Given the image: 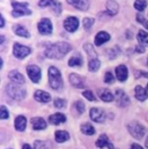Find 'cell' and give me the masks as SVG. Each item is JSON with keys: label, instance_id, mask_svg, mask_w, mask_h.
I'll return each mask as SVG.
<instances>
[{"label": "cell", "instance_id": "32", "mask_svg": "<svg viewBox=\"0 0 148 149\" xmlns=\"http://www.w3.org/2000/svg\"><path fill=\"white\" fill-rule=\"evenodd\" d=\"M83 47H84L86 52L88 53V56L90 57V59H97V54H96V52L94 51L93 45H90V44H84Z\"/></svg>", "mask_w": 148, "mask_h": 149}, {"label": "cell", "instance_id": "43", "mask_svg": "<svg viewBox=\"0 0 148 149\" xmlns=\"http://www.w3.org/2000/svg\"><path fill=\"white\" fill-rule=\"evenodd\" d=\"M53 7H54V10L57 12V14H60V10H61V7H60V2H57V1H54V3H53Z\"/></svg>", "mask_w": 148, "mask_h": 149}, {"label": "cell", "instance_id": "5", "mask_svg": "<svg viewBox=\"0 0 148 149\" xmlns=\"http://www.w3.org/2000/svg\"><path fill=\"white\" fill-rule=\"evenodd\" d=\"M127 130H128L130 134H131L134 139H139V140L142 139L144 135H145V133H146L145 127H144L140 123H138V121H131V123L127 125Z\"/></svg>", "mask_w": 148, "mask_h": 149}, {"label": "cell", "instance_id": "24", "mask_svg": "<svg viewBox=\"0 0 148 149\" xmlns=\"http://www.w3.org/2000/svg\"><path fill=\"white\" fill-rule=\"evenodd\" d=\"M14 33L16 34V35H19V36H22V37H26L28 38L30 36V34H29V31L24 28V27H22V26H20V24H16V26H14Z\"/></svg>", "mask_w": 148, "mask_h": 149}, {"label": "cell", "instance_id": "26", "mask_svg": "<svg viewBox=\"0 0 148 149\" xmlns=\"http://www.w3.org/2000/svg\"><path fill=\"white\" fill-rule=\"evenodd\" d=\"M107 9H108L110 15H116L119 10V6L116 1H108L107 2Z\"/></svg>", "mask_w": 148, "mask_h": 149}, {"label": "cell", "instance_id": "15", "mask_svg": "<svg viewBox=\"0 0 148 149\" xmlns=\"http://www.w3.org/2000/svg\"><path fill=\"white\" fill-rule=\"evenodd\" d=\"M34 96H35V100L40 102V103H47L51 100V95L46 91H43V90H36Z\"/></svg>", "mask_w": 148, "mask_h": 149}, {"label": "cell", "instance_id": "23", "mask_svg": "<svg viewBox=\"0 0 148 149\" xmlns=\"http://www.w3.org/2000/svg\"><path fill=\"white\" fill-rule=\"evenodd\" d=\"M147 96H148L147 90H145L141 86H137L135 87V97H137V100H139V101H146L147 100Z\"/></svg>", "mask_w": 148, "mask_h": 149}, {"label": "cell", "instance_id": "10", "mask_svg": "<svg viewBox=\"0 0 148 149\" xmlns=\"http://www.w3.org/2000/svg\"><path fill=\"white\" fill-rule=\"evenodd\" d=\"M90 118L95 123H103L105 119V113L103 110H101L98 108H93L90 110Z\"/></svg>", "mask_w": 148, "mask_h": 149}, {"label": "cell", "instance_id": "19", "mask_svg": "<svg viewBox=\"0 0 148 149\" xmlns=\"http://www.w3.org/2000/svg\"><path fill=\"white\" fill-rule=\"evenodd\" d=\"M27 126V119L24 116H19L15 119V128L19 132H23Z\"/></svg>", "mask_w": 148, "mask_h": 149}, {"label": "cell", "instance_id": "20", "mask_svg": "<svg viewBox=\"0 0 148 149\" xmlns=\"http://www.w3.org/2000/svg\"><path fill=\"white\" fill-rule=\"evenodd\" d=\"M9 79L14 82V83H16V84H23L24 83V77H23V75L21 74V73H19L17 71H12V72H9Z\"/></svg>", "mask_w": 148, "mask_h": 149}, {"label": "cell", "instance_id": "52", "mask_svg": "<svg viewBox=\"0 0 148 149\" xmlns=\"http://www.w3.org/2000/svg\"><path fill=\"white\" fill-rule=\"evenodd\" d=\"M113 149H117V148H116V147H114V148H113Z\"/></svg>", "mask_w": 148, "mask_h": 149}, {"label": "cell", "instance_id": "4", "mask_svg": "<svg viewBox=\"0 0 148 149\" xmlns=\"http://www.w3.org/2000/svg\"><path fill=\"white\" fill-rule=\"evenodd\" d=\"M12 6H13V16L14 17H20L23 15H30L31 10L28 8V3L27 2H16V1H12Z\"/></svg>", "mask_w": 148, "mask_h": 149}, {"label": "cell", "instance_id": "35", "mask_svg": "<svg viewBox=\"0 0 148 149\" xmlns=\"http://www.w3.org/2000/svg\"><path fill=\"white\" fill-rule=\"evenodd\" d=\"M137 20H138V21H139V22H140V23H141L146 29H148V21L144 17V16H142V14H141V13L137 14Z\"/></svg>", "mask_w": 148, "mask_h": 149}, {"label": "cell", "instance_id": "53", "mask_svg": "<svg viewBox=\"0 0 148 149\" xmlns=\"http://www.w3.org/2000/svg\"><path fill=\"white\" fill-rule=\"evenodd\" d=\"M147 65H148V60H147Z\"/></svg>", "mask_w": 148, "mask_h": 149}, {"label": "cell", "instance_id": "22", "mask_svg": "<svg viewBox=\"0 0 148 149\" xmlns=\"http://www.w3.org/2000/svg\"><path fill=\"white\" fill-rule=\"evenodd\" d=\"M54 138H56L57 142L63 143V142H65V141H67L70 139V134L66 131H57L56 134H54Z\"/></svg>", "mask_w": 148, "mask_h": 149}, {"label": "cell", "instance_id": "38", "mask_svg": "<svg viewBox=\"0 0 148 149\" xmlns=\"http://www.w3.org/2000/svg\"><path fill=\"white\" fill-rule=\"evenodd\" d=\"M82 95H83V97H86L88 101H96V97L94 96V94L91 93V91H89V90H86V91H83L82 93Z\"/></svg>", "mask_w": 148, "mask_h": 149}, {"label": "cell", "instance_id": "8", "mask_svg": "<svg viewBox=\"0 0 148 149\" xmlns=\"http://www.w3.org/2000/svg\"><path fill=\"white\" fill-rule=\"evenodd\" d=\"M38 30L42 35H50L52 33V23L49 19H43L38 23Z\"/></svg>", "mask_w": 148, "mask_h": 149}, {"label": "cell", "instance_id": "42", "mask_svg": "<svg viewBox=\"0 0 148 149\" xmlns=\"http://www.w3.org/2000/svg\"><path fill=\"white\" fill-rule=\"evenodd\" d=\"M119 52V50H118V47H113V49H111V50H109L108 51V53H109V56H110V58H114L116 57V54Z\"/></svg>", "mask_w": 148, "mask_h": 149}, {"label": "cell", "instance_id": "46", "mask_svg": "<svg viewBox=\"0 0 148 149\" xmlns=\"http://www.w3.org/2000/svg\"><path fill=\"white\" fill-rule=\"evenodd\" d=\"M3 26H5V20H3V16L1 15V16H0V27L2 28Z\"/></svg>", "mask_w": 148, "mask_h": 149}, {"label": "cell", "instance_id": "27", "mask_svg": "<svg viewBox=\"0 0 148 149\" xmlns=\"http://www.w3.org/2000/svg\"><path fill=\"white\" fill-rule=\"evenodd\" d=\"M100 97H101V100L104 101V102H111V101H113V95L111 94V91L108 90V89H102V90H100Z\"/></svg>", "mask_w": 148, "mask_h": 149}, {"label": "cell", "instance_id": "21", "mask_svg": "<svg viewBox=\"0 0 148 149\" xmlns=\"http://www.w3.org/2000/svg\"><path fill=\"white\" fill-rule=\"evenodd\" d=\"M109 39H110V35H109L108 33L101 31V33H98V34L96 35V37H95V44H96V45H102V44L107 43Z\"/></svg>", "mask_w": 148, "mask_h": 149}, {"label": "cell", "instance_id": "16", "mask_svg": "<svg viewBox=\"0 0 148 149\" xmlns=\"http://www.w3.org/2000/svg\"><path fill=\"white\" fill-rule=\"evenodd\" d=\"M31 125H33V128L36 130V131H40V130L46 128V121L40 117L33 118L31 119Z\"/></svg>", "mask_w": 148, "mask_h": 149}, {"label": "cell", "instance_id": "50", "mask_svg": "<svg viewBox=\"0 0 148 149\" xmlns=\"http://www.w3.org/2000/svg\"><path fill=\"white\" fill-rule=\"evenodd\" d=\"M146 147L148 148V138H147V140H146Z\"/></svg>", "mask_w": 148, "mask_h": 149}, {"label": "cell", "instance_id": "41", "mask_svg": "<svg viewBox=\"0 0 148 149\" xmlns=\"http://www.w3.org/2000/svg\"><path fill=\"white\" fill-rule=\"evenodd\" d=\"M52 3H54V0H40V1L38 2V5H39L40 7H46V6H50V5H52Z\"/></svg>", "mask_w": 148, "mask_h": 149}, {"label": "cell", "instance_id": "11", "mask_svg": "<svg viewBox=\"0 0 148 149\" xmlns=\"http://www.w3.org/2000/svg\"><path fill=\"white\" fill-rule=\"evenodd\" d=\"M64 27H65V29L67 31L73 33V31H75L77 29V27H79V20L76 17H74V16H70V17H67L65 20Z\"/></svg>", "mask_w": 148, "mask_h": 149}, {"label": "cell", "instance_id": "37", "mask_svg": "<svg viewBox=\"0 0 148 149\" xmlns=\"http://www.w3.org/2000/svg\"><path fill=\"white\" fill-rule=\"evenodd\" d=\"M8 117H9V112L7 111L5 105H1V108H0V118L1 119H7Z\"/></svg>", "mask_w": 148, "mask_h": 149}, {"label": "cell", "instance_id": "3", "mask_svg": "<svg viewBox=\"0 0 148 149\" xmlns=\"http://www.w3.org/2000/svg\"><path fill=\"white\" fill-rule=\"evenodd\" d=\"M6 91H7V94H8L12 98H14V100H16V101L23 100V98L26 97V95H27L26 90H24L23 88H21L19 84H8V86L6 87Z\"/></svg>", "mask_w": 148, "mask_h": 149}, {"label": "cell", "instance_id": "31", "mask_svg": "<svg viewBox=\"0 0 148 149\" xmlns=\"http://www.w3.org/2000/svg\"><path fill=\"white\" fill-rule=\"evenodd\" d=\"M138 40L140 44L147 45L148 44V33H146L145 30H139L138 33Z\"/></svg>", "mask_w": 148, "mask_h": 149}, {"label": "cell", "instance_id": "36", "mask_svg": "<svg viewBox=\"0 0 148 149\" xmlns=\"http://www.w3.org/2000/svg\"><path fill=\"white\" fill-rule=\"evenodd\" d=\"M54 107L58 108V109H63L66 107V101L65 100H61V98H57L54 101Z\"/></svg>", "mask_w": 148, "mask_h": 149}, {"label": "cell", "instance_id": "1", "mask_svg": "<svg viewBox=\"0 0 148 149\" xmlns=\"http://www.w3.org/2000/svg\"><path fill=\"white\" fill-rule=\"evenodd\" d=\"M71 45L65 42H59L56 44H52L46 47L45 50V56L51 59H61L66 53L71 51Z\"/></svg>", "mask_w": 148, "mask_h": 149}, {"label": "cell", "instance_id": "33", "mask_svg": "<svg viewBox=\"0 0 148 149\" xmlns=\"http://www.w3.org/2000/svg\"><path fill=\"white\" fill-rule=\"evenodd\" d=\"M146 6H147V1H146V0H137V1L134 2V7H135V9H138L139 12L144 10V9L146 8Z\"/></svg>", "mask_w": 148, "mask_h": 149}, {"label": "cell", "instance_id": "17", "mask_svg": "<svg viewBox=\"0 0 148 149\" xmlns=\"http://www.w3.org/2000/svg\"><path fill=\"white\" fill-rule=\"evenodd\" d=\"M70 82L72 86L76 87V88H83L84 87V80L77 74L70 75Z\"/></svg>", "mask_w": 148, "mask_h": 149}, {"label": "cell", "instance_id": "34", "mask_svg": "<svg viewBox=\"0 0 148 149\" xmlns=\"http://www.w3.org/2000/svg\"><path fill=\"white\" fill-rule=\"evenodd\" d=\"M94 24V19H90V17H86L84 20H83V28L86 29V30H89L90 29V27Z\"/></svg>", "mask_w": 148, "mask_h": 149}, {"label": "cell", "instance_id": "29", "mask_svg": "<svg viewBox=\"0 0 148 149\" xmlns=\"http://www.w3.org/2000/svg\"><path fill=\"white\" fill-rule=\"evenodd\" d=\"M83 64L82 61V58L80 56H75V57H72L70 60H68V65L71 67H77V66H81Z\"/></svg>", "mask_w": 148, "mask_h": 149}, {"label": "cell", "instance_id": "6", "mask_svg": "<svg viewBox=\"0 0 148 149\" xmlns=\"http://www.w3.org/2000/svg\"><path fill=\"white\" fill-rule=\"evenodd\" d=\"M31 52V50L22 44H19V43H15L14 44V49H13V53L16 58L19 59H23L24 57H27L29 53Z\"/></svg>", "mask_w": 148, "mask_h": 149}, {"label": "cell", "instance_id": "14", "mask_svg": "<svg viewBox=\"0 0 148 149\" xmlns=\"http://www.w3.org/2000/svg\"><path fill=\"white\" fill-rule=\"evenodd\" d=\"M66 121V116L63 113H54L49 117V123L52 125H59Z\"/></svg>", "mask_w": 148, "mask_h": 149}, {"label": "cell", "instance_id": "28", "mask_svg": "<svg viewBox=\"0 0 148 149\" xmlns=\"http://www.w3.org/2000/svg\"><path fill=\"white\" fill-rule=\"evenodd\" d=\"M35 149H51L52 148V143L50 141H40V140H36L34 142Z\"/></svg>", "mask_w": 148, "mask_h": 149}, {"label": "cell", "instance_id": "2", "mask_svg": "<svg viewBox=\"0 0 148 149\" xmlns=\"http://www.w3.org/2000/svg\"><path fill=\"white\" fill-rule=\"evenodd\" d=\"M49 83H50V87L54 90H60L63 88L61 74L59 70L56 68L54 66H51L49 68Z\"/></svg>", "mask_w": 148, "mask_h": 149}, {"label": "cell", "instance_id": "45", "mask_svg": "<svg viewBox=\"0 0 148 149\" xmlns=\"http://www.w3.org/2000/svg\"><path fill=\"white\" fill-rule=\"evenodd\" d=\"M131 149H144L140 145H137V143H133L132 145V147H131Z\"/></svg>", "mask_w": 148, "mask_h": 149}, {"label": "cell", "instance_id": "47", "mask_svg": "<svg viewBox=\"0 0 148 149\" xmlns=\"http://www.w3.org/2000/svg\"><path fill=\"white\" fill-rule=\"evenodd\" d=\"M135 75H144L145 77H148V73H145V72H135Z\"/></svg>", "mask_w": 148, "mask_h": 149}, {"label": "cell", "instance_id": "39", "mask_svg": "<svg viewBox=\"0 0 148 149\" xmlns=\"http://www.w3.org/2000/svg\"><path fill=\"white\" fill-rule=\"evenodd\" d=\"M104 81H105V83H113L114 77H113V75H112V73H111V72H107V73H105Z\"/></svg>", "mask_w": 148, "mask_h": 149}, {"label": "cell", "instance_id": "40", "mask_svg": "<svg viewBox=\"0 0 148 149\" xmlns=\"http://www.w3.org/2000/svg\"><path fill=\"white\" fill-rule=\"evenodd\" d=\"M75 108H76V110H77L79 113H83L84 112V104L81 101H77L75 103Z\"/></svg>", "mask_w": 148, "mask_h": 149}, {"label": "cell", "instance_id": "44", "mask_svg": "<svg viewBox=\"0 0 148 149\" xmlns=\"http://www.w3.org/2000/svg\"><path fill=\"white\" fill-rule=\"evenodd\" d=\"M137 52L144 53V52H145V47H144V46H141V45H138V46H137Z\"/></svg>", "mask_w": 148, "mask_h": 149}, {"label": "cell", "instance_id": "49", "mask_svg": "<svg viewBox=\"0 0 148 149\" xmlns=\"http://www.w3.org/2000/svg\"><path fill=\"white\" fill-rule=\"evenodd\" d=\"M3 40H5V37L1 36V37H0V43H3Z\"/></svg>", "mask_w": 148, "mask_h": 149}, {"label": "cell", "instance_id": "18", "mask_svg": "<svg viewBox=\"0 0 148 149\" xmlns=\"http://www.w3.org/2000/svg\"><path fill=\"white\" fill-rule=\"evenodd\" d=\"M127 68L125 65H119L117 68H116V75H117V79L119 81H125L127 79Z\"/></svg>", "mask_w": 148, "mask_h": 149}, {"label": "cell", "instance_id": "13", "mask_svg": "<svg viewBox=\"0 0 148 149\" xmlns=\"http://www.w3.org/2000/svg\"><path fill=\"white\" fill-rule=\"evenodd\" d=\"M67 2L80 10H87L89 8V0H67Z\"/></svg>", "mask_w": 148, "mask_h": 149}, {"label": "cell", "instance_id": "25", "mask_svg": "<svg viewBox=\"0 0 148 149\" xmlns=\"http://www.w3.org/2000/svg\"><path fill=\"white\" fill-rule=\"evenodd\" d=\"M81 132L83 134H86V135H93V134H95V128L93 127L91 124L86 123V124L81 125Z\"/></svg>", "mask_w": 148, "mask_h": 149}, {"label": "cell", "instance_id": "7", "mask_svg": "<svg viewBox=\"0 0 148 149\" xmlns=\"http://www.w3.org/2000/svg\"><path fill=\"white\" fill-rule=\"evenodd\" d=\"M27 73H28V76L30 77V80L33 82H39L40 80V76H42V73H40V68L36 66V65H30L27 67Z\"/></svg>", "mask_w": 148, "mask_h": 149}, {"label": "cell", "instance_id": "30", "mask_svg": "<svg viewBox=\"0 0 148 149\" xmlns=\"http://www.w3.org/2000/svg\"><path fill=\"white\" fill-rule=\"evenodd\" d=\"M101 66V61L98 59H90L89 64H88V67H89V71L90 72H96Z\"/></svg>", "mask_w": 148, "mask_h": 149}, {"label": "cell", "instance_id": "51", "mask_svg": "<svg viewBox=\"0 0 148 149\" xmlns=\"http://www.w3.org/2000/svg\"><path fill=\"white\" fill-rule=\"evenodd\" d=\"M146 90H147V91H148V84H147V89H146Z\"/></svg>", "mask_w": 148, "mask_h": 149}, {"label": "cell", "instance_id": "48", "mask_svg": "<svg viewBox=\"0 0 148 149\" xmlns=\"http://www.w3.org/2000/svg\"><path fill=\"white\" fill-rule=\"evenodd\" d=\"M22 149H33L29 145H23V147H22Z\"/></svg>", "mask_w": 148, "mask_h": 149}, {"label": "cell", "instance_id": "9", "mask_svg": "<svg viewBox=\"0 0 148 149\" xmlns=\"http://www.w3.org/2000/svg\"><path fill=\"white\" fill-rule=\"evenodd\" d=\"M116 100H117V104L119 107H126L130 104V98L128 96L120 89L116 90Z\"/></svg>", "mask_w": 148, "mask_h": 149}, {"label": "cell", "instance_id": "12", "mask_svg": "<svg viewBox=\"0 0 148 149\" xmlns=\"http://www.w3.org/2000/svg\"><path fill=\"white\" fill-rule=\"evenodd\" d=\"M96 147L97 148H107L108 149H113L114 148V146L111 143L110 141H109V138H108V135L107 134H102L100 138H98V140L96 141Z\"/></svg>", "mask_w": 148, "mask_h": 149}]
</instances>
